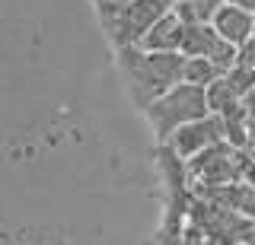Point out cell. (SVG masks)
Returning <instances> with one entry per match:
<instances>
[{"instance_id":"obj_18","label":"cell","mask_w":255,"mask_h":245,"mask_svg":"<svg viewBox=\"0 0 255 245\" xmlns=\"http://www.w3.org/2000/svg\"><path fill=\"white\" fill-rule=\"evenodd\" d=\"M230 245H239V242H230Z\"/></svg>"},{"instance_id":"obj_9","label":"cell","mask_w":255,"mask_h":245,"mask_svg":"<svg viewBox=\"0 0 255 245\" xmlns=\"http://www.w3.org/2000/svg\"><path fill=\"white\" fill-rule=\"evenodd\" d=\"M207 108H211V115H227L230 108L243 105V96L230 86L227 77H220V80H214L211 86H207Z\"/></svg>"},{"instance_id":"obj_13","label":"cell","mask_w":255,"mask_h":245,"mask_svg":"<svg viewBox=\"0 0 255 245\" xmlns=\"http://www.w3.org/2000/svg\"><path fill=\"white\" fill-rule=\"evenodd\" d=\"M236 64H243V67H249L255 70V35L249 38L246 45H239V54H236Z\"/></svg>"},{"instance_id":"obj_14","label":"cell","mask_w":255,"mask_h":245,"mask_svg":"<svg viewBox=\"0 0 255 245\" xmlns=\"http://www.w3.org/2000/svg\"><path fill=\"white\" fill-rule=\"evenodd\" d=\"M243 105H246V112H249V115H255V89L243 99Z\"/></svg>"},{"instance_id":"obj_15","label":"cell","mask_w":255,"mask_h":245,"mask_svg":"<svg viewBox=\"0 0 255 245\" xmlns=\"http://www.w3.org/2000/svg\"><path fill=\"white\" fill-rule=\"evenodd\" d=\"M227 3H236V6H246V10L255 13V0H227Z\"/></svg>"},{"instance_id":"obj_1","label":"cell","mask_w":255,"mask_h":245,"mask_svg":"<svg viewBox=\"0 0 255 245\" xmlns=\"http://www.w3.org/2000/svg\"><path fill=\"white\" fill-rule=\"evenodd\" d=\"M115 54H118L128 96L140 112H147L163 92H169L172 86L182 83V70H185V54L182 51H143L140 45H131V48H122Z\"/></svg>"},{"instance_id":"obj_2","label":"cell","mask_w":255,"mask_h":245,"mask_svg":"<svg viewBox=\"0 0 255 245\" xmlns=\"http://www.w3.org/2000/svg\"><path fill=\"white\" fill-rule=\"evenodd\" d=\"M169 10L172 6L166 0H109V3H96L99 26L109 35L115 51L140 45L143 35L153 29V22L163 19Z\"/></svg>"},{"instance_id":"obj_4","label":"cell","mask_w":255,"mask_h":245,"mask_svg":"<svg viewBox=\"0 0 255 245\" xmlns=\"http://www.w3.org/2000/svg\"><path fill=\"white\" fill-rule=\"evenodd\" d=\"M252 156L246 150H236L233 144H217L195 160H188V178L195 188H214V185H230V181H243L246 169H249Z\"/></svg>"},{"instance_id":"obj_7","label":"cell","mask_w":255,"mask_h":245,"mask_svg":"<svg viewBox=\"0 0 255 245\" xmlns=\"http://www.w3.org/2000/svg\"><path fill=\"white\" fill-rule=\"evenodd\" d=\"M182 38H185V22H182V16L175 10H169L143 35L140 48L143 51H182Z\"/></svg>"},{"instance_id":"obj_11","label":"cell","mask_w":255,"mask_h":245,"mask_svg":"<svg viewBox=\"0 0 255 245\" xmlns=\"http://www.w3.org/2000/svg\"><path fill=\"white\" fill-rule=\"evenodd\" d=\"M220 70L214 67L211 58H185V70H182V83H191V86H201L207 89L214 80H220Z\"/></svg>"},{"instance_id":"obj_17","label":"cell","mask_w":255,"mask_h":245,"mask_svg":"<svg viewBox=\"0 0 255 245\" xmlns=\"http://www.w3.org/2000/svg\"><path fill=\"white\" fill-rule=\"evenodd\" d=\"M166 3H169V6H172V3H175V0H166Z\"/></svg>"},{"instance_id":"obj_16","label":"cell","mask_w":255,"mask_h":245,"mask_svg":"<svg viewBox=\"0 0 255 245\" xmlns=\"http://www.w3.org/2000/svg\"><path fill=\"white\" fill-rule=\"evenodd\" d=\"M96 3H109V0H93V6H96Z\"/></svg>"},{"instance_id":"obj_12","label":"cell","mask_w":255,"mask_h":245,"mask_svg":"<svg viewBox=\"0 0 255 245\" xmlns=\"http://www.w3.org/2000/svg\"><path fill=\"white\" fill-rule=\"evenodd\" d=\"M230 80V86H233V89L239 92V96H249V92L255 89V70H249V67H243V64H236L233 70H230V74H223Z\"/></svg>"},{"instance_id":"obj_8","label":"cell","mask_w":255,"mask_h":245,"mask_svg":"<svg viewBox=\"0 0 255 245\" xmlns=\"http://www.w3.org/2000/svg\"><path fill=\"white\" fill-rule=\"evenodd\" d=\"M223 38L217 35L214 22H185V38H182V54L185 58H211L220 48Z\"/></svg>"},{"instance_id":"obj_6","label":"cell","mask_w":255,"mask_h":245,"mask_svg":"<svg viewBox=\"0 0 255 245\" xmlns=\"http://www.w3.org/2000/svg\"><path fill=\"white\" fill-rule=\"evenodd\" d=\"M214 29L223 42L230 45H246L249 38L255 35V13L246 10V6H236V3H223L217 13H214Z\"/></svg>"},{"instance_id":"obj_10","label":"cell","mask_w":255,"mask_h":245,"mask_svg":"<svg viewBox=\"0 0 255 245\" xmlns=\"http://www.w3.org/2000/svg\"><path fill=\"white\" fill-rule=\"evenodd\" d=\"M223 3L227 0H175L172 10L182 16V22H211Z\"/></svg>"},{"instance_id":"obj_5","label":"cell","mask_w":255,"mask_h":245,"mask_svg":"<svg viewBox=\"0 0 255 245\" xmlns=\"http://www.w3.org/2000/svg\"><path fill=\"white\" fill-rule=\"evenodd\" d=\"M227 140V131H223V118L220 115H204V118H195V121L182 124L179 131L169 137V147L175 156H182V160H195L198 153H204V150L217 147Z\"/></svg>"},{"instance_id":"obj_3","label":"cell","mask_w":255,"mask_h":245,"mask_svg":"<svg viewBox=\"0 0 255 245\" xmlns=\"http://www.w3.org/2000/svg\"><path fill=\"white\" fill-rule=\"evenodd\" d=\"M204 115H211V108H207V92L201 86H191V83L172 86L169 92H163V96L143 112L150 131H153V137H156V144H169V137L182 124L195 121V118H204Z\"/></svg>"}]
</instances>
